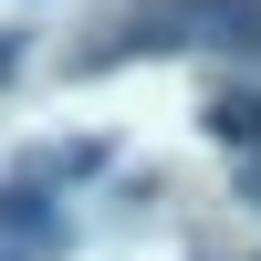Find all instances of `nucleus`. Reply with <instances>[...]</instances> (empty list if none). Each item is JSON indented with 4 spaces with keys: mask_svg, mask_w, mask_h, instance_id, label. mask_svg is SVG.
<instances>
[{
    "mask_svg": "<svg viewBox=\"0 0 261 261\" xmlns=\"http://www.w3.org/2000/svg\"><path fill=\"white\" fill-rule=\"evenodd\" d=\"M241 188H251V209H261V157H251V178H241Z\"/></svg>",
    "mask_w": 261,
    "mask_h": 261,
    "instance_id": "obj_5",
    "label": "nucleus"
},
{
    "mask_svg": "<svg viewBox=\"0 0 261 261\" xmlns=\"http://www.w3.org/2000/svg\"><path fill=\"white\" fill-rule=\"evenodd\" d=\"M209 136H220V146H251V157H261V94H220V105H209Z\"/></svg>",
    "mask_w": 261,
    "mask_h": 261,
    "instance_id": "obj_2",
    "label": "nucleus"
},
{
    "mask_svg": "<svg viewBox=\"0 0 261 261\" xmlns=\"http://www.w3.org/2000/svg\"><path fill=\"white\" fill-rule=\"evenodd\" d=\"M167 32L209 53H261V0H167Z\"/></svg>",
    "mask_w": 261,
    "mask_h": 261,
    "instance_id": "obj_1",
    "label": "nucleus"
},
{
    "mask_svg": "<svg viewBox=\"0 0 261 261\" xmlns=\"http://www.w3.org/2000/svg\"><path fill=\"white\" fill-rule=\"evenodd\" d=\"M0 230L42 241V230H53V199H42V188H11V199H0Z\"/></svg>",
    "mask_w": 261,
    "mask_h": 261,
    "instance_id": "obj_3",
    "label": "nucleus"
},
{
    "mask_svg": "<svg viewBox=\"0 0 261 261\" xmlns=\"http://www.w3.org/2000/svg\"><path fill=\"white\" fill-rule=\"evenodd\" d=\"M0 261H11V251H0Z\"/></svg>",
    "mask_w": 261,
    "mask_h": 261,
    "instance_id": "obj_6",
    "label": "nucleus"
},
{
    "mask_svg": "<svg viewBox=\"0 0 261 261\" xmlns=\"http://www.w3.org/2000/svg\"><path fill=\"white\" fill-rule=\"evenodd\" d=\"M11 63H21V32H0V84H11Z\"/></svg>",
    "mask_w": 261,
    "mask_h": 261,
    "instance_id": "obj_4",
    "label": "nucleus"
}]
</instances>
